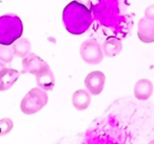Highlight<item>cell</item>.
Listing matches in <instances>:
<instances>
[{
	"label": "cell",
	"mask_w": 154,
	"mask_h": 144,
	"mask_svg": "<svg viewBox=\"0 0 154 144\" xmlns=\"http://www.w3.org/2000/svg\"><path fill=\"white\" fill-rule=\"evenodd\" d=\"M62 22L70 34L82 35L92 26L93 15L86 4L74 0L64 7L62 11Z\"/></svg>",
	"instance_id": "6da1fadb"
},
{
	"label": "cell",
	"mask_w": 154,
	"mask_h": 144,
	"mask_svg": "<svg viewBox=\"0 0 154 144\" xmlns=\"http://www.w3.org/2000/svg\"><path fill=\"white\" fill-rule=\"evenodd\" d=\"M23 34V23L13 14L0 16V45H12Z\"/></svg>",
	"instance_id": "7a4b0ae2"
},
{
	"label": "cell",
	"mask_w": 154,
	"mask_h": 144,
	"mask_svg": "<svg viewBox=\"0 0 154 144\" xmlns=\"http://www.w3.org/2000/svg\"><path fill=\"white\" fill-rule=\"evenodd\" d=\"M48 94L40 87H34L26 93L20 102V110L26 115H33L42 110L48 103Z\"/></svg>",
	"instance_id": "3957f363"
},
{
	"label": "cell",
	"mask_w": 154,
	"mask_h": 144,
	"mask_svg": "<svg viewBox=\"0 0 154 144\" xmlns=\"http://www.w3.org/2000/svg\"><path fill=\"white\" fill-rule=\"evenodd\" d=\"M79 54L82 59L86 63L95 65L103 61V52L99 43L92 39L86 40L82 43L79 49Z\"/></svg>",
	"instance_id": "277c9868"
},
{
	"label": "cell",
	"mask_w": 154,
	"mask_h": 144,
	"mask_svg": "<svg viewBox=\"0 0 154 144\" xmlns=\"http://www.w3.org/2000/svg\"><path fill=\"white\" fill-rule=\"evenodd\" d=\"M49 68V64L36 54L30 53L28 56L22 58V70H23V73H29V74H32L36 77Z\"/></svg>",
	"instance_id": "5b68a950"
},
{
	"label": "cell",
	"mask_w": 154,
	"mask_h": 144,
	"mask_svg": "<svg viewBox=\"0 0 154 144\" xmlns=\"http://www.w3.org/2000/svg\"><path fill=\"white\" fill-rule=\"evenodd\" d=\"M106 83V76L100 70H94L87 75L85 85L91 95L97 96L103 91Z\"/></svg>",
	"instance_id": "8992f818"
},
{
	"label": "cell",
	"mask_w": 154,
	"mask_h": 144,
	"mask_svg": "<svg viewBox=\"0 0 154 144\" xmlns=\"http://www.w3.org/2000/svg\"><path fill=\"white\" fill-rule=\"evenodd\" d=\"M137 37L143 43L154 42V20L141 18L137 26Z\"/></svg>",
	"instance_id": "52a82bcc"
},
{
	"label": "cell",
	"mask_w": 154,
	"mask_h": 144,
	"mask_svg": "<svg viewBox=\"0 0 154 144\" xmlns=\"http://www.w3.org/2000/svg\"><path fill=\"white\" fill-rule=\"evenodd\" d=\"M19 78V72L15 68H5L0 72V92L10 89Z\"/></svg>",
	"instance_id": "ba28073f"
},
{
	"label": "cell",
	"mask_w": 154,
	"mask_h": 144,
	"mask_svg": "<svg viewBox=\"0 0 154 144\" xmlns=\"http://www.w3.org/2000/svg\"><path fill=\"white\" fill-rule=\"evenodd\" d=\"M134 96L138 100H148L153 94V84L148 79H140L134 85Z\"/></svg>",
	"instance_id": "9c48e42d"
},
{
	"label": "cell",
	"mask_w": 154,
	"mask_h": 144,
	"mask_svg": "<svg viewBox=\"0 0 154 144\" xmlns=\"http://www.w3.org/2000/svg\"><path fill=\"white\" fill-rule=\"evenodd\" d=\"M91 94L86 89H78L72 96V104L77 110H85L91 104Z\"/></svg>",
	"instance_id": "30bf717a"
},
{
	"label": "cell",
	"mask_w": 154,
	"mask_h": 144,
	"mask_svg": "<svg viewBox=\"0 0 154 144\" xmlns=\"http://www.w3.org/2000/svg\"><path fill=\"white\" fill-rule=\"evenodd\" d=\"M122 51V43L116 37H109L103 43V52L106 57H115Z\"/></svg>",
	"instance_id": "8fae6325"
},
{
	"label": "cell",
	"mask_w": 154,
	"mask_h": 144,
	"mask_svg": "<svg viewBox=\"0 0 154 144\" xmlns=\"http://www.w3.org/2000/svg\"><path fill=\"white\" fill-rule=\"evenodd\" d=\"M36 82L37 85L43 91H52L56 83L55 75L52 72L51 68H49L45 72L36 76Z\"/></svg>",
	"instance_id": "7c38bea8"
},
{
	"label": "cell",
	"mask_w": 154,
	"mask_h": 144,
	"mask_svg": "<svg viewBox=\"0 0 154 144\" xmlns=\"http://www.w3.org/2000/svg\"><path fill=\"white\" fill-rule=\"evenodd\" d=\"M12 47L14 50V54L15 56L19 58H24L31 53L32 50V44H31L30 40L26 38H19L16 40L15 42L12 44Z\"/></svg>",
	"instance_id": "4fadbf2b"
},
{
	"label": "cell",
	"mask_w": 154,
	"mask_h": 144,
	"mask_svg": "<svg viewBox=\"0 0 154 144\" xmlns=\"http://www.w3.org/2000/svg\"><path fill=\"white\" fill-rule=\"evenodd\" d=\"M14 50L11 45H0V61L3 63H10L14 59Z\"/></svg>",
	"instance_id": "5bb4252c"
},
{
	"label": "cell",
	"mask_w": 154,
	"mask_h": 144,
	"mask_svg": "<svg viewBox=\"0 0 154 144\" xmlns=\"http://www.w3.org/2000/svg\"><path fill=\"white\" fill-rule=\"evenodd\" d=\"M13 126L14 123L11 118L5 117V118L0 119V137L8 135L13 129Z\"/></svg>",
	"instance_id": "9a60e30c"
},
{
	"label": "cell",
	"mask_w": 154,
	"mask_h": 144,
	"mask_svg": "<svg viewBox=\"0 0 154 144\" xmlns=\"http://www.w3.org/2000/svg\"><path fill=\"white\" fill-rule=\"evenodd\" d=\"M145 18L154 20V4L149 5V7L145 10Z\"/></svg>",
	"instance_id": "2e32d148"
},
{
	"label": "cell",
	"mask_w": 154,
	"mask_h": 144,
	"mask_svg": "<svg viewBox=\"0 0 154 144\" xmlns=\"http://www.w3.org/2000/svg\"><path fill=\"white\" fill-rule=\"evenodd\" d=\"M5 68V63H3V62H1V61H0V72H1V70H2Z\"/></svg>",
	"instance_id": "e0dca14e"
},
{
	"label": "cell",
	"mask_w": 154,
	"mask_h": 144,
	"mask_svg": "<svg viewBox=\"0 0 154 144\" xmlns=\"http://www.w3.org/2000/svg\"><path fill=\"white\" fill-rule=\"evenodd\" d=\"M148 144H154V140H152V141H150Z\"/></svg>",
	"instance_id": "ac0fdd59"
}]
</instances>
